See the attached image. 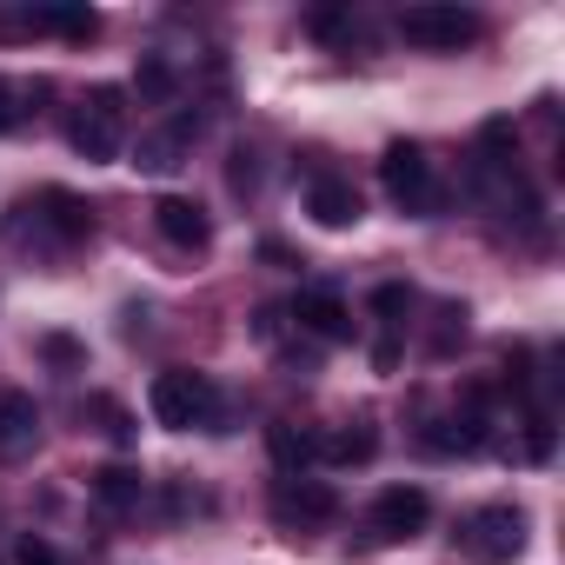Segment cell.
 Returning a JSON list of instances; mask_svg holds the SVG:
<instances>
[{
	"instance_id": "obj_1",
	"label": "cell",
	"mask_w": 565,
	"mask_h": 565,
	"mask_svg": "<svg viewBox=\"0 0 565 565\" xmlns=\"http://www.w3.org/2000/svg\"><path fill=\"white\" fill-rule=\"evenodd\" d=\"M94 233V206L67 186H41L28 200H14L8 213V239H47V246H81Z\"/></svg>"
},
{
	"instance_id": "obj_2",
	"label": "cell",
	"mask_w": 565,
	"mask_h": 565,
	"mask_svg": "<svg viewBox=\"0 0 565 565\" xmlns=\"http://www.w3.org/2000/svg\"><path fill=\"white\" fill-rule=\"evenodd\" d=\"M67 140H74V153L87 167L120 160V147H127V87H114V81L87 87L81 107H74V120H67Z\"/></svg>"
},
{
	"instance_id": "obj_3",
	"label": "cell",
	"mask_w": 565,
	"mask_h": 565,
	"mask_svg": "<svg viewBox=\"0 0 565 565\" xmlns=\"http://www.w3.org/2000/svg\"><path fill=\"white\" fill-rule=\"evenodd\" d=\"M380 186H386V193H393V206H399V213H413V220H433V213L446 206L439 167H433V153H426L419 140H393V147L380 153Z\"/></svg>"
},
{
	"instance_id": "obj_4",
	"label": "cell",
	"mask_w": 565,
	"mask_h": 565,
	"mask_svg": "<svg viewBox=\"0 0 565 565\" xmlns=\"http://www.w3.org/2000/svg\"><path fill=\"white\" fill-rule=\"evenodd\" d=\"M147 413H153L167 433L213 426V419H220V386H213L206 373H193V366H167V373H153V386H147Z\"/></svg>"
},
{
	"instance_id": "obj_5",
	"label": "cell",
	"mask_w": 565,
	"mask_h": 565,
	"mask_svg": "<svg viewBox=\"0 0 565 565\" xmlns=\"http://www.w3.org/2000/svg\"><path fill=\"white\" fill-rule=\"evenodd\" d=\"M519 545H525V512L519 505H479L459 525V552L472 565H505V558H519Z\"/></svg>"
},
{
	"instance_id": "obj_6",
	"label": "cell",
	"mask_w": 565,
	"mask_h": 565,
	"mask_svg": "<svg viewBox=\"0 0 565 565\" xmlns=\"http://www.w3.org/2000/svg\"><path fill=\"white\" fill-rule=\"evenodd\" d=\"M399 41H406V47H426V54H459V47L479 41V14L439 8V0H419V8L399 14Z\"/></svg>"
},
{
	"instance_id": "obj_7",
	"label": "cell",
	"mask_w": 565,
	"mask_h": 565,
	"mask_svg": "<svg viewBox=\"0 0 565 565\" xmlns=\"http://www.w3.org/2000/svg\"><path fill=\"white\" fill-rule=\"evenodd\" d=\"M273 519L287 525V532L327 525V519H340V492L327 479H307V472H279L273 479Z\"/></svg>"
},
{
	"instance_id": "obj_8",
	"label": "cell",
	"mask_w": 565,
	"mask_h": 565,
	"mask_svg": "<svg viewBox=\"0 0 565 565\" xmlns=\"http://www.w3.org/2000/svg\"><path fill=\"white\" fill-rule=\"evenodd\" d=\"M426 519H433L426 486H386L366 512V532H373V545H399V539H419Z\"/></svg>"
},
{
	"instance_id": "obj_9",
	"label": "cell",
	"mask_w": 565,
	"mask_h": 565,
	"mask_svg": "<svg viewBox=\"0 0 565 565\" xmlns=\"http://www.w3.org/2000/svg\"><path fill=\"white\" fill-rule=\"evenodd\" d=\"M193 134H200V114H173L167 127H147L140 147H134V167H140V173H173V167H186Z\"/></svg>"
},
{
	"instance_id": "obj_10",
	"label": "cell",
	"mask_w": 565,
	"mask_h": 565,
	"mask_svg": "<svg viewBox=\"0 0 565 565\" xmlns=\"http://www.w3.org/2000/svg\"><path fill=\"white\" fill-rule=\"evenodd\" d=\"M153 233H160L167 246H180V253H200V246L213 239V220H206L200 200H186V193H160V200H153Z\"/></svg>"
},
{
	"instance_id": "obj_11",
	"label": "cell",
	"mask_w": 565,
	"mask_h": 565,
	"mask_svg": "<svg viewBox=\"0 0 565 565\" xmlns=\"http://www.w3.org/2000/svg\"><path fill=\"white\" fill-rule=\"evenodd\" d=\"M287 320H294L300 333H313L320 347L353 340V313H347V300H340V294H327V287H307V294L287 307Z\"/></svg>"
},
{
	"instance_id": "obj_12",
	"label": "cell",
	"mask_w": 565,
	"mask_h": 565,
	"mask_svg": "<svg viewBox=\"0 0 565 565\" xmlns=\"http://www.w3.org/2000/svg\"><path fill=\"white\" fill-rule=\"evenodd\" d=\"M307 213H313L327 233H340V226H360V220H366V200H360L353 180H340V173H313V186H307Z\"/></svg>"
},
{
	"instance_id": "obj_13",
	"label": "cell",
	"mask_w": 565,
	"mask_h": 565,
	"mask_svg": "<svg viewBox=\"0 0 565 565\" xmlns=\"http://www.w3.org/2000/svg\"><path fill=\"white\" fill-rule=\"evenodd\" d=\"M41 446V406L21 386H0V459H28Z\"/></svg>"
},
{
	"instance_id": "obj_14",
	"label": "cell",
	"mask_w": 565,
	"mask_h": 565,
	"mask_svg": "<svg viewBox=\"0 0 565 565\" xmlns=\"http://www.w3.org/2000/svg\"><path fill=\"white\" fill-rule=\"evenodd\" d=\"M8 34H61V41H94L100 34V14L94 8H28V14H14L8 21Z\"/></svg>"
},
{
	"instance_id": "obj_15",
	"label": "cell",
	"mask_w": 565,
	"mask_h": 565,
	"mask_svg": "<svg viewBox=\"0 0 565 565\" xmlns=\"http://www.w3.org/2000/svg\"><path fill=\"white\" fill-rule=\"evenodd\" d=\"M87 492H94L107 512H134V505L147 499V472H140V466H100V472H87Z\"/></svg>"
},
{
	"instance_id": "obj_16",
	"label": "cell",
	"mask_w": 565,
	"mask_h": 565,
	"mask_svg": "<svg viewBox=\"0 0 565 565\" xmlns=\"http://www.w3.org/2000/svg\"><path fill=\"white\" fill-rule=\"evenodd\" d=\"M266 452H273L279 472H307L313 452H320V433H307V426H294V419H273V426H266Z\"/></svg>"
},
{
	"instance_id": "obj_17",
	"label": "cell",
	"mask_w": 565,
	"mask_h": 565,
	"mask_svg": "<svg viewBox=\"0 0 565 565\" xmlns=\"http://www.w3.org/2000/svg\"><path fill=\"white\" fill-rule=\"evenodd\" d=\"M380 452V433L366 426V419H353V426H340V433H320V452L313 459H327V466H366Z\"/></svg>"
},
{
	"instance_id": "obj_18",
	"label": "cell",
	"mask_w": 565,
	"mask_h": 565,
	"mask_svg": "<svg viewBox=\"0 0 565 565\" xmlns=\"http://www.w3.org/2000/svg\"><path fill=\"white\" fill-rule=\"evenodd\" d=\"M87 419H94V426H100L107 439H120V446L134 439V413H127V406H120L114 393H94V399H87Z\"/></svg>"
},
{
	"instance_id": "obj_19",
	"label": "cell",
	"mask_w": 565,
	"mask_h": 565,
	"mask_svg": "<svg viewBox=\"0 0 565 565\" xmlns=\"http://www.w3.org/2000/svg\"><path fill=\"white\" fill-rule=\"evenodd\" d=\"M373 313H380V327H386V333H399V327H406V313H413V294L399 287V279H380V287H373Z\"/></svg>"
},
{
	"instance_id": "obj_20",
	"label": "cell",
	"mask_w": 565,
	"mask_h": 565,
	"mask_svg": "<svg viewBox=\"0 0 565 565\" xmlns=\"http://www.w3.org/2000/svg\"><path fill=\"white\" fill-rule=\"evenodd\" d=\"M307 34H313V41H333V47L353 41V8H313V14H307Z\"/></svg>"
},
{
	"instance_id": "obj_21",
	"label": "cell",
	"mask_w": 565,
	"mask_h": 565,
	"mask_svg": "<svg viewBox=\"0 0 565 565\" xmlns=\"http://www.w3.org/2000/svg\"><path fill=\"white\" fill-rule=\"evenodd\" d=\"M41 94H47V81H34V94H21L8 74H0V134L21 127V120H28V100H41Z\"/></svg>"
},
{
	"instance_id": "obj_22",
	"label": "cell",
	"mask_w": 565,
	"mask_h": 565,
	"mask_svg": "<svg viewBox=\"0 0 565 565\" xmlns=\"http://www.w3.org/2000/svg\"><path fill=\"white\" fill-rule=\"evenodd\" d=\"M173 87H180L173 67H167L160 54H147V61H140V100H173Z\"/></svg>"
},
{
	"instance_id": "obj_23",
	"label": "cell",
	"mask_w": 565,
	"mask_h": 565,
	"mask_svg": "<svg viewBox=\"0 0 565 565\" xmlns=\"http://www.w3.org/2000/svg\"><path fill=\"white\" fill-rule=\"evenodd\" d=\"M466 340V307H439V333H433V360H446Z\"/></svg>"
},
{
	"instance_id": "obj_24",
	"label": "cell",
	"mask_w": 565,
	"mask_h": 565,
	"mask_svg": "<svg viewBox=\"0 0 565 565\" xmlns=\"http://www.w3.org/2000/svg\"><path fill=\"white\" fill-rule=\"evenodd\" d=\"M552 439H558V433H552V419H545V413H532V419H525V459H552Z\"/></svg>"
},
{
	"instance_id": "obj_25",
	"label": "cell",
	"mask_w": 565,
	"mask_h": 565,
	"mask_svg": "<svg viewBox=\"0 0 565 565\" xmlns=\"http://www.w3.org/2000/svg\"><path fill=\"white\" fill-rule=\"evenodd\" d=\"M41 353H47L54 366H81V340H67V333H47V340H41Z\"/></svg>"
},
{
	"instance_id": "obj_26",
	"label": "cell",
	"mask_w": 565,
	"mask_h": 565,
	"mask_svg": "<svg viewBox=\"0 0 565 565\" xmlns=\"http://www.w3.org/2000/svg\"><path fill=\"white\" fill-rule=\"evenodd\" d=\"M14 565H54V545H47V539H34V532H28V539H21V545H14Z\"/></svg>"
},
{
	"instance_id": "obj_27",
	"label": "cell",
	"mask_w": 565,
	"mask_h": 565,
	"mask_svg": "<svg viewBox=\"0 0 565 565\" xmlns=\"http://www.w3.org/2000/svg\"><path fill=\"white\" fill-rule=\"evenodd\" d=\"M253 327H259V340H279V327H287V307H259Z\"/></svg>"
}]
</instances>
